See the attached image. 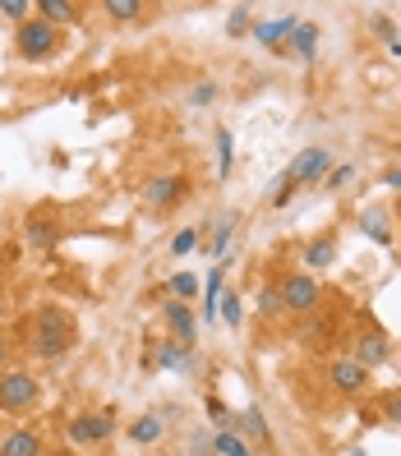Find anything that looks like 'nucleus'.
Wrapping results in <instances>:
<instances>
[{"label":"nucleus","instance_id":"obj_39","mask_svg":"<svg viewBox=\"0 0 401 456\" xmlns=\"http://www.w3.org/2000/svg\"><path fill=\"white\" fill-rule=\"evenodd\" d=\"M0 309H5V281H0Z\"/></svg>","mask_w":401,"mask_h":456},{"label":"nucleus","instance_id":"obj_3","mask_svg":"<svg viewBox=\"0 0 401 456\" xmlns=\"http://www.w3.org/2000/svg\"><path fill=\"white\" fill-rule=\"evenodd\" d=\"M37 379L33 373H23V369H5L0 373V411H10V415H23V411H33L37 406Z\"/></svg>","mask_w":401,"mask_h":456},{"label":"nucleus","instance_id":"obj_11","mask_svg":"<svg viewBox=\"0 0 401 456\" xmlns=\"http://www.w3.org/2000/svg\"><path fill=\"white\" fill-rule=\"evenodd\" d=\"M167 328H171V341H180V346H190L194 341V332H199V318H194V309L190 305H180V300H167Z\"/></svg>","mask_w":401,"mask_h":456},{"label":"nucleus","instance_id":"obj_23","mask_svg":"<svg viewBox=\"0 0 401 456\" xmlns=\"http://www.w3.org/2000/svg\"><path fill=\"white\" fill-rule=\"evenodd\" d=\"M102 10L111 14L116 23H134V19H143V5H139V0H106Z\"/></svg>","mask_w":401,"mask_h":456},{"label":"nucleus","instance_id":"obj_32","mask_svg":"<svg viewBox=\"0 0 401 456\" xmlns=\"http://www.w3.org/2000/svg\"><path fill=\"white\" fill-rule=\"evenodd\" d=\"M212 97H217V84H194V88H190V102H194V106H208Z\"/></svg>","mask_w":401,"mask_h":456},{"label":"nucleus","instance_id":"obj_25","mask_svg":"<svg viewBox=\"0 0 401 456\" xmlns=\"http://www.w3.org/2000/svg\"><path fill=\"white\" fill-rule=\"evenodd\" d=\"M231 235H235V217H222V222H217V235H212V245H208L217 263H222L226 249H231Z\"/></svg>","mask_w":401,"mask_h":456},{"label":"nucleus","instance_id":"obj_8","mask_svg":"<svg viewBox=\"0 0 401 456\" xmlns=\"http://www.w3.org/2000/svg\"><path fill=\"white\" fill-rule=\"evenodd\" d=\"M351 360L360 364V369H379V364H388V351H392V346H388V337L379 332V328H364L356 341H351Z\"/></svg>","mask_w":401,"mask_h":456},{"label":"nucleus","instance_id":"obj_2","mask_svg":"<svg viewBox=\"0 0 401 456\" xmlns=\"http://www.w3.org/2000/svg\"><path fill=\"white\" fill-rule=\"evenodd\" d=\"M14 51H19V56L23 61H51V56H56V51H61V28H51V23L46 19H23L19 23V33H14Z\"/></svg>","mask_w":401,"mask_h":456},{"label":"nucleus","instance_id":"obj_19","mask_svg":"<svg viewBox=\"0 0 401 456\" xmlns=\"http://www.w3.org/2000/svg\"><path fill=\"white\" fill-rule=\"evenodd\" d=\"M231 434H245V438H254V443H267V419H263V411H258V406L240 411V415H235V428H231Z\"/></svg>","mask_w":401,"mask_h":456},{"label":"nucleus","instance_id":"obj_24","mask_svg":"<svg viewBox=\"0 0 401 456\" xmlns=\"http://www.w3.org/2000/svg\"><path fill=\"white\" fill-rule=\"evenodd\" d=\"M194 295H199V277H194V273H176V277H171V300L190 305Z\"/></svg>","mask_w":401,"mask_h":456},{"label":"nucleus","instance_id":"obj_34","mask_svg":"<svg viewBox=\"0 0 401 456\" xmlns=\"http://www.w3.org/2000/svg\"><path fill=\"white\" fill-rule=\"evenodd\" d=\"M231 33H250V14H245V10L231 14Z\"/></svg>","mask_w":401,"mask_h":456},{"label":"nucleus","instance_id":"obj_18","mask_svg":"<svg viewBox=\"0 0 401 456\" xmlns=\"http://www.w3.org/2000/svg\"><path fill=\"white\" fill-rule=\"evenodd\" d=\"M296 28H300V19H291V14H286V19H273V23H254V37L267 42V46H277V42H286Z\"/></svg>","mask_w":401,"mask_h":456},{"label":"nucleus","instance_id":"obj_14","mask_svg":"<svg viewBox=\"0 0 401 456\" xmlns=\"http://www.w3.org/2000/svg\"><path fill=\"white\" fill-rule=\"evenodd\" d=\"M33 14H37V19H46L51 28H61V23H78V14H84V10L70 5V0H37Z\"/></svg>","mask_w":401,"mask_h":456},{"label":"nucleus","instance_id":"obj_31","mask_svg":"<svg viewBox=\"0 0 401 456\" xmlns=\"http://www.w3.org/2000/svg\"><path fill=\"white\" fill-rule=\"evenodd\" d=\"M0 14H5V19H29L33 14V5H29V0H0Z\"/></svg>","mask_w":401,"mask_h":456},{"label":"nucleus","instance_id":"obj_7","mask_svg":"<svg viewBox=\"0 0 401 456\" xmlns=\"http://www.w3.org/2000/svg\"><path fill=\"white\" fill-rule=\"evenodd\" d=\"M328 171H332V152L328 148H305V152H296V162H291V180L296 184H314V180H328Z\"/></svg>","mask_w":401,"mask_h":456},{"label":"nucleus","instance_id":"obj_5","mask_svg":"<svg viewBox=\"0 0 401 456\" xmlns=\"http://www.w3.org/2000/svg\"><path fill=\"white\" fill-rule=\"evenodd\" d=\"M184 194H190V175H180V171L152 175V180L143 184V203L157 208V212H171L176 203H184Z\"/></svg>","mask_w":401,"mask_h":456},{"label":"nucleus","instance_id":"obj_12","mask_svg":"<svg viewBox=\"0 0 401 456\" xmlns=\"http://www.w3.org/2000/svg\"><path fill=\"white\" fill-rule=\"evenodd\" d=\"M42 434H37V428H29V424H23V428H10V434L5 438H0V456H42Z\"/></svg>","mask_w":401,"mask_h":456},{"label":"nucleus","instance_id":"obj_28","mask_svg":"<svg viewBox=\"0 0 401 456\" xmlns=\"http://www.w3.org/2000/svg\"><path fill=\"white\" fill-rule=\"evenodd\" d=\"M296 190H300V184L291 180V175H282V180H277V190H273V208H286L291 199H296Z\"/></svg>","mask_w":401,"mask_h":456},{"label":"nucleus","instance_id":"obj_21","mask_svg":"<svg viewBox=\"0 0 401 456\" xmlns=\"http://www.w3.org/2000/svg\"><path fill=\"white\" fill-rule=\"evenodd\" d=\"M162 434H167V424L157 419V415H143L139 424L129 428V438H134V443H162Z\"/></svg>","mask_w":401,"mask_h":456},{"label":"nucleus","instance_id":"obj_4","mask_svg":"<svg viewBox=\"0 0 401 456\" xmlns=\"http://www.w3.org/2000/svg\"><path fill=\"white\" fill-rule=\"evenodd\" d=\"M277 295H282L286 314H309V309H318V300H323V290H318V281L309 273H286L277 281Z\"/></svg>","mask_w":401,"mask_h":456},{"label":"nucleus","instance_id":"obj_6","mask_svg":"<svg viewBox=\"0 0 401 456\" xmlns=\"http://www.w3.org/2000/svg\"><path fill=\"white\" fill-rule=\"evenodd\" d=\"M116 434V419L106 415V411H88V415H74L70 424H65V438L74 443V447H93V443H106Z\"/></svg>","mask_w":401,"mask_h":456},{"label":"nucleus","instance_id":"obj_33","mask_svg":"<svg viewBox=\"0 0 401 456\" xmlns=\"http://www.w3.org/2000/svg\"><path fill=\"white\" fill-rule=\"evenodd\" d=\"M351 175H356V167H337V171H328V180H323V184H328V190H341V184L351 180Z\"/></svg>","mask_w":401,"mask_h":456},{"label":"nucleus","instance_id":"obj_9","mask_svg":"<svg viewBox=\"0 0 401 456\" xmlns=\"http://www.w3.org/2000/svg\"><path fill=\"white\" fill-rule=\"evenodd\" d=\"M328 383L341 392V396H360L369 387V369H360L356 360H332L328 369Z\"/></svg>","mask_w":401,"mask_h":456},{"label":"nucleus","instance_id":"obj_15","mask_svg":"<svg viewBox=\"0 0 401 456\" xmlns=\"http://www.w3.org/2000/svg\"><path fill=\"white\" fill-rule=\"evenodd\" d=\"M360 231H364L369 240H379V245H392V226H388V212H383L379 203H369V208L360 212Z\"/></svg>","mask_w":401,"mask_h":456},{"label":"nucleus","instance_id":"obj_17","mask_svg":"<svg viewBox=\"0 0 401 456\" xmlns=\"http://www.w3.org/2000/svg\"><path fill=\"white\" fill-rule=\"evenodd\" d=\"M291 51H296V61H305V65L318 61V28L314 23H300V28L291 33Z\"/></svg>","mask_w":401,"mask_h":456},{"label":"nucleus","instance_id":"obj_13","mask_svg":"<svg viewBox=\"0 0 401 456\" xmlns=\"http://www.w3.org/2000/svg\"><path fill=\"white\" fill-rule=\"evenodd\" d=\"M23 240H29L33 249H51V245L61 240V226L51 222V217H37V212H33V217L23 222Z\"/></svg>","mask_w":401,"mask_h":456},{"label":"nucleus","instance_id":"obj_22","mask_svg":"<svg viewBox=\"0 0 401 456\" xmlns=\"http://www.w3.org/2000/svg\"><path fill=\"white\" fill-rule=\"evenodd\" d=\"M217 318H222L226 328H240V323H245V314H240V295H235V290H222V295H217Z\"/></svg>","mask_w":401,"mask_h":456},{"label":"nucleus","instance_id":"obj_1","mask_svg":"<svg viewBox=\"0 0 401 456\" xmlns=\"http://www.w3.org/2000/svg\"><path fill=\"white\" fill-rule=\"evenodd\" d=\"M74 351V318L61 305H42L33 318V355L37 360H61Z\"/></svg>","mask_w":401,"mask_h":456},{"label":"nucleus","instance_id":"obj_36","mask_svg":"<svg viewBox=\"0 0 401 456\" xmlns=\"http://www.w3.org/2000/svg\"><path fill=\"white\" fill-rule=\"evenodd\" d=\"M383 184H388V190H401V167H388L383 171Z\"/></svg>","mask_w":401,"mask_h":456},{"label":"nucleus","instance_id":"obj_10","mask_svg":"<svg viewBox=\"0 0 401 456\" xmlns=\"http://www.w3.org/2000/svg\"><path fill=\"white\" fill-rule=\"evenodd\" d=\"M143 364L171 369V373H190V369H194V355H190V346H180V341H157Z\"/></svg>","mask_w":401,"mask_h":456},{"label":"nucleus","instance_id":"obj_40","mask_svg":"<svg viewBox=\"0 0 401 456\" xmlns=\"http://www.w3.org/2000/svg\"><path fill=\"white\" fill-rule=\"evenodd\" d=\"M351 456H364V452H351Z\"/></svg>","mask_w":401,"mask_h":456},{"label":"nucleus","instance_id":"obj_27","mask_svg":"<svg viewBox=\"0 0 401 456\" xmlns=\"http://www.w3.org/2000/svg\"><path fill=\"white\" fill-rule=\"evenodd\" d=\"M194 245H199V231H194V226H184V231H176V240H171V254H180V258H184Z\"/></svg>","mask_w":401,"mask_h":456},{"label":"nucleus","instance_id":"obj_35","mask_svg":"<svg viewBox=\"0 0 401 456\" xmlns=\"http://www.w3.org/2000/svg\"><path fill=\"white\" fill-rule=\"evenodd\" d=\"M388 419H392V424H401V392H392V396H388Z\"/></svg>","mask_w":401,"mask_h":456},{"label":"nucleus","instance_id":"obj_29","mask_svg":"<svg viewBox=\"0 0 401 456\" xmlns=\"http://www.w3.org/2000/svg\"><path fill=\"white\" fill-rule=\"evenodd\" d=\"M208 415L217 419V428H235V415L222 406V396H208Z\"/></svg>","mask_w":401,"mask_h":456},{"label":"nucleus","instance_id":"obj_16","mask_svg":"<svg viewBox=\"0 0 401 456\" xmlns=\"http://www.w3.org/2000/svg\"><path fill=\"white\" fill-rule=\"evenodd\" d=\"M332 258H337V240L332 235H318V240H309V245H305V267H314V273L332 267Z\"/></svg>","mask_w":401,"mask_h":456},{"label":"nucleus","instance_id":"obj_26","mask_svg":"<svg viewBox=\"0 0 401 456\" xmlns=\"http://www.w3.org/2000/svg\"><path fill=\"white\" fill-rule=\"evenodd\" d=\"M231 152H235V143H231V129H217V171L222 175H231Z\"/></svg>","mask_w":401,"mask_h":456},{"label":"nucleus","instance_id":"obj_30","mask_svg":"<svg viewBox=\"0 0 401 456\" xmlns=\"http://www.w3.org/2000/svg\"><path fill=\"white\" fill-rule=\"evenodd\" d=\"M258 309H263L267 318H277V314H282V295H277V286H263V295H258Z\"/></svg>","mask_w":401,"mask_h":456},{"label":"nucleus","instance_id":"obj_37","mask_svg":"<svg viewBox=\"0 0 401 456\" xmlns=\"http://www.w3.org/2000/svg\"><path fill=\"white\" fill-rule=\"evenodd\" d=\"M5 355H10V341H5V332H0V364H5Z\"/></svg>","mask_w":401,"mask_h":456},{"label":"nucleus","instance_id":"obj_38","mask_svg":"<svg viewBox=\"0 0 401 456\" xmlns=\"http://www.w3.org/2000/svg\"><path fill=\"white\" fill-rule=\"evenodd\" d=\"M42 456H70V452H61V447H42Z\"/></svg>","mask_w":401,"mask_h":456},{"label":"nucleus","instance_id":"obj_20","mask_svg":"<svg viewBox=\"0 0 401 456\" xmlns=\"http://www.w3.org/2000/svg\"><path fill=\"white\" fill-rule=\"evenodd\" d=\"M212 452H217V456H250V443L240 438V434H231V428H217V438H212Z\"/></svg>","mask_w":401,"mask_h":456}]
</instances>
